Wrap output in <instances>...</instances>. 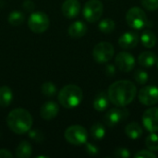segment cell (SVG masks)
Returning <instances> with one entry per match:
<instances>
[{"label": "cell", "mask_w": 158, "mask_h": 158, "mask_svg": "<svg viewBox=\"0 0 158 158\" xmlns=\"http://www.w3.org/2000/svg\"><path fill=\"white\" fill-rule=\"evenodd\" d=\"M109 101L116 106L125 107L131 104L137 95L135 84L127 80L113 82L107 91Z\"/></svg>", "instance_id": "1"}, {"label": "cell", "mask_w": 158, "mask_h": 158, "mask_svg": "<svg viewBox=\"0 0 158 158\" xmlns=\"http://www.w3.org/2000/svg\"><path fill=\"white\" fill-rule=\"evenodd\" d=\"M32 117L31 113L24 108H15L9 112L6 118V124L10 131L16 134H24L29 132L32 126Z\"/></svg>", "instance_id": "2"}, {"label": "cell", "mask_w": 158, "mask_h": 158, "mask_svg": "<svg viewBox=\"0 0 158 158\" xmlns=\"http://www.w3.org/2000/svg\"><path fill=\"white\" fill-rule=\"evenodd\" d=\"M82 90L75 84H68L64 86L58 94L59 104L65 108H75L82 101Z\"/></svg>", "instance_id": "3"}, {"label": "cell", "mask_w": 158, "mask_h": 158, "mask_svg": "<svg viewBox=\"0 0 158 158\" xmlns=\"http://www.w3.org/2000/svg\"><path fill=\"white\" fill-rule=\"evenodd\" d=\"M64 136L68 143L79 146L87 143L88 131L81 125H72L65 131Z\"/></svg>", "instance_id": "4"}, {"label": "cell", "mask_w": 158, "mask_h": 158, "mask_svg": "<svg viewBox=\"0 0 158 158\" xmlns=\"http://www.w3.org/2000/svg\"><path fill=\"white\" fill-rule=\"evenodd\" d=\"M50 25V19L47 14L42 11H36L31 14L28 26L30 30L34 33H43L44 32Z\"/></svg>", "instance_id": "5"}, {"label": "cell", "mask_w": 158, "mask_h": 158, "mask_svg": "<svg viewBox=\"0 0 158 158\" xmlns=\"http://www.w3.org/2000/svg\"><path fill=\"white\" fill-rule=\"evenodd\" d=\"M126 21L130 27L141 30L147 25L148 19L146 13L142 8L134 6L128 10L126 14Z\"/></svg>", "instance_id": "6"}, {"label": "cell", "mask_w": 158, "mask_h": 158, "mask_svg": "<svg viewBox=\"0 0 158 158\" xmlns=\"http://www.w3.org/2000/svg\"><path fill=\"white\" fill-rule=\"evenodd\" d=\"M103 11L104 6L100 0H89L83 6L82 14L88 22L94 23L100 19L103 15Z\"/></svg>", "instance_id": "7"}, {"label": "cell", "mask_w": 158, "mask_h": 158, "mask_svg": "<svg viewBox=\"0 0 158 158\" xmlns=\"http://www.w3.org/2000/svg\"><path fill=\"white\" fill-rule=\"evenodd\" d=\"M114 46L108 42H101L97 44L93 50L94 59L99 64H104L110 61L111 58L114 56Z\"/></svg>", "instance_id": "8"}, {"label": "cell", "mask_w": 158, "mask_h": 158, "mask_svg": "<svg viewBox=\"0 0 158 158\" xmlns=\"http://www.w3.org/2000/svg\"><path fill=\"white\" fill-rule=\"evenodd\" d=\"M139 101L147 106H155L158 103V88L154 85H147L142 88L138 94Z\"/></svg>", "instance_id": "9"}, {"label": "cell", "mask_w": 158, "mask_h": 158, "mask_svg": "<svg viewBox=\"0 0 158 158\" xmlns=\"http://www.w3.org/2000/svg\"><path fill=\"white\" fill-rule=\"evenodd\" d=\"M130 115V112L124 107H116L110 109L105 116V122L109 127H114L125 120Z\"/></svg>", "instance_id": "10"}, {"label": "cell", "mask_w": 158, "mask_h": 158, "mask_svg": "<svg viewBox=\"0 0 158 158\" xmlns=\"http://www.w3.org/2000/svg\"><path fill=\"white\" fill-rule=\"evenodd\" d=\"M142 119L144 128L148 131H158V107H151L145 110Z\"/></svg>", "instance_id": "11"}, {"label": "cell", "mask_w": 158, "mask_h": 158, "mask_svg": "<svg viewBox=\"0 0 158 158\" xmlns=\"http://www.w3.org/2000/svg\"><path fill=\"white\" fill-rule=\"evenodd\" d=\"M134 56L128 52H120L116 56V65L123 72H130L135 67Z\"/></svg>", "instance_id": "12"}, {"label": "cell", "mask_w": 158, "mask_h": 158, "mask_svg": "<svg viewBox=\"0 0 158 158\" xmlns=\"http://www.w3.org/2000/svg\"><path fill=\"white\" fill-rule=\"evenodd\" d=\"M62 13L68 19L77 17L81 11V3L79 0H65L62 4Z\"/></svg>", "instance_id": "13"}, {"label": "cell", "mask_w": 158, "mask_h": 158, "mask_svg": "<svg viewBox=\"0 0 158 158\" xmlns=\"http://www.w3.org/2000/svg\"><path fill=\"white\" fill-rule=\"evenodd\" d=\"M58 112L59 106L56 103L53 101H48L44 103L40 109V115L44 120H51L55 118L57 116Z\"/></svg>", "instance_id": "14"}, {"label": "cell", "mask_w": 158, "mask_h": 158, "mask_svg": "<svg viewBox=\"0 0 158 158\" xmlns=\"http://www.w3.org/2000/svg\"><path fill=\"white\" fill-rule=\"evenodd\" d=\"M139 43V35L134 31H127L118 39V44L124 49L134 48Z\"/></svg>", "instance_id": "15"}, {"label": "cell", "mask_w": 158, "mask_h": 158, "mask_svg": "<svg viewBox=\"0 0 158 158\" xmlns=\"http://www.w3.org/2000/svg\"><path fill=\"white\" fill-rule=\"evenodd\" d=\"M87 30V25L83 21L77 20L69 25L68 29V33L72 38H81L86 34Z\"/></svg>", "instance_id": "16"}, {"label": "cell", "mask_w": 158, "mask_h": 158, "mask_svg": "<svg viewBox=\"0 0 158 158\" xmlns=\"http://www.w3.org/2000/svg\"><path fill=\"white\" fill-rule=\"evenodd\" d=\"M157 62V56L156 53L151 51H145L143 52L138 56V63L139 65L144 67V68H150L154 66Z\"/></svg>", "instance_id": "17"}, {"label": "cell", "mask_w": 158, "mask_h": 158, "mask_svg": "<svg viewBox=\"0 0 158 158\" xmlns=\"http://www.w3.org/2000/svg\"><path fill=\"white\" fill-rule=\"evenodd\" d=\"M93 106L96 111L102 112V111L106 110L109 106V97H108L107 93H106V92L99 93L96 95V97L94 98Z\"/></svg>", "instance_id": "18"}, {"label": "cell", "mask_w": 158, "mask_h": 158, "mask_svg": "<svg viewBox=\"0 0 158 158\" xmlns=\"http://www.w3.org/2000/svg\"><path fill=\"white\" fill-rule=\"evenodd\" d=\"M125 133L126 135L132 139V140H137L139 138H141L143 136V128L140 126L139 123L137 122H131L129 123L126 128H125Z\"/></svg>", "instance_id": "19"}, {"label": "cell", "mask_w": 158, "mask_h": 158, "mask_svg": "<svg viewBox=\"0 0 158 158\" xmlns=\"http://www.w3.org/2000/svg\"><path fill=\"white\" fill-rule=\"evenodd\" d=\"M13 100V93L7 86L0 87V106L7 107Z\"/></svg>", "instance_id": "20"}, {"label": "cell", "mask_w": 158, "mask_h": 158, "mask_svg": "<svg viewBox=\"0 0 158 158\" xmlns=\"http://www.w3.org/2000/svg\"><path fill=\"white\" fill-rule=\"evenodd\" d=\"M32 148L29 142L22 141L16 149V156L19 158H29L31 156Z\"/></svg>", "instance_id": "21"}, {"label": "cell", "mask_w": 158, "mask_h": 158, "mask_svg": "<svg viewBox=\"0 0 158 158\" xmlns=\"http://www.w3.org/2000/svg\"><path fill=\"white\" fill-rule=\"evenodd\" d=\"M141 42L143 45L146 48H152L156 44L157 38L154 32L151 31H144L141 36Z\"/></svg>", "instance_id": "22"}, {"label": "cell", "mask_w": 158, "mask_h": 158, "mask_svg": "<svg viewBox=\"0 0 158 158\" xmlns=\"http://www.w3.org/2000/svg\"><path fill=\"white\" fill-rule=\"evenodd\" d=\"M98 28L103 33H111L116 28V23L112 19H104L100 21Z\"/></svg>", "instance_id": "23"}, {"label": "cell", "mask_w": 158, "mask_h": 158, "mask_svg": "<svg viewBox=\"0 0 158 158\" xmlns=\"http://www.w3.org/2000/svg\"><path fill=\"white\" fill-rule=\"evenodd\" d=\"M90 132H91V135H92V137L94 139H95V140H102L105 137V135H106V129H105V127L101 123L96 122V123H94L92 126Z\"/></svg>", "instance_id": "24"}, {"label": "cell", "mask_w": 158, "mask_h": 158, "mask_svg": "<svg viewBox=\"0 0 158 158\" xmlns=\"http://www.w3.org/2000/svg\"><path fill=\"white\" fill-rule=\"evenodd\" d=\"M7 20L12 26H19L24 21V14L20 11L14 10L12 11L7 18Z\"/></svg>", "instance_id": "25"}, {"label": "cell", "mask_w": 158, "mask_h": 158, "mask_svg": "<svg viewBox=\"0 0 158 158\" xmlns=\"http://www.w3.org/2000/svg\"><path fill=\"white\" fill-rule=\"evenodd\" d=\"M145 145L152 152L158 151V135L155 132H152L145 139Z\"/></svg>", "instance_id": "26"}, {"label": "cell", "mask_w": 158, "mask_h": 158, "mask_svg": "<svg viewBox=\"0 0 158 158\" xmlns=\"http://www.w3.org/2000/svg\"><path fill=\"white\" fill-rule=\"evenodd\" d=\"M148 73L143 69H137L134 73V80L139 85H144L148 81Z\"/></svg>", "instance_id": "27"}, {"label": "cell", "mask_w": 158, "mask_h": 158, "mask_svg": "<svg viewBox=\"0 0 158 158\" xmlns=\"http://www.w3.org/2000/svg\"><path fill=\"white\" fill-rule=\"evenodd\" d=\"M42 93L46 96H54L56 94V87L53 82H44L42 85Z\"/></svg>", "instance_id": "28"}, {"label": "cell", "mask_w": 158, "mask_h": 158, "mask_svg": "<svg viewBox=\"0 0 158 158\" xmlns=\"http://www.w3.org/2000/svg\"><path fill=\"white\" fill-rule=\"evenodd\" d=\"M143 6L149 11H156L158 8V0H141Z\"/></svg>", "instance_id": "29"}, {"label": "cell", "mask_w": 158, "mask_h": 158, "mask_svg": "<svg viewBox=\"0 0 158 158\" xmlns=\"http://www.w3.org/2000/svg\"><path fill=\"white\" fill-rule=\"evenodd\" d=\"M29 136L35 142L41 143L44 140V135L39 130H30L29 131Z\"/></svg>", "instance_id": "30"}, {"label": "cell", "mask_w": 158, "mask_h": 158, "mask_svg": "<svg viewBox=\"0 0 158 158\" xmlns=\"http://www.w3.org/2000/svg\"><path fill=\"white\" fill-rule=\"evenodd\" d=\"M135 158H156V155L150 150H142L134 155Z\"/></svg>", "instance_id": "31"}, {"label": "cell", "mask_w": 158, "mask_h": 158, "mask_svg": "<svg viewBox=\"0 0 158 158\" xmlns=\"http://www.w3.org/2000/svg\"><path fill=\"white\" fill-rule=\"evenodd\" d=\"M114 156L118 158H128L131 156V153L127 148H118L114 152Z\"/></svg>", "instance_id": "32"}, {"label": "cell", "mask_w": 158, "mask_h": 158, "mask_svg": "<svg viewBox=\"0 0 158 158\" xmlns=\"http://www.w3.org/2000/svg\"><path fill=\"white\" fill-rule=\"evenodd\" d=\"M86 151L90 156H96L99 153L98 147L90 143H86Z\"/></svg>", "instance_id": "33"}, {"label": "cell", "mask_w": 158, "mask_h": 158, "mask_svg": "<svg viewBox=\"0 0 158 158\" xmlns=\"http://www.w3.org/2000/svg\"><path fill=\"white\" fill-rule=\"evenodd\" d=\"M22 6L27 11H32L34 9V3L31 0H25L22 4Z\"/></svg>", "instance_id": "34"}, {"label": "cell", "mask_w": 158, "mask_h": 158, "mask_svg": "<svg viewBox=\"0 0 158 158\" xmlns=\"http://www.w3.org/2000/svg\"><path fill=\"white\" fill-rule=\"evenodd\" d=\"M117 70H116V67L114 65H107L106 68V73L108 75V76H114L116 74Z\"/></svg>", "instance_id": "35"}, {"label": "cell", "mask_w": 158, "mask_h": 158, "mask_svg": "<svg viewBox=\"0 0 158 158\" xmlns=\"http://www.w3.org/2000/svg\"><path fill=\"white\" fill-rule=\"evenodd\" d=\"M13 154L10 153V151L6 149H1L0 150V158H12Z\"/></svg>", "instance_id": "36"}, {"label": "cell", "mask_w": 158, "mask_h": 158, "mask_svg": "<svg viewBox=\"0 0 158 158\" xmlns=\"http://www.w3.org/2000/svg\"><path fill=\"white\" fill-rule=\"evenodd\" d=\"M157 65H158V61H157Z\"/></svg>", "instance_id": "37"}]
</instances>
